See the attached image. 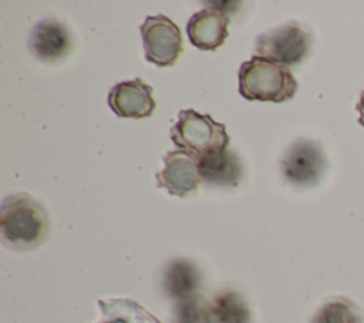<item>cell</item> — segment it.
Here are the masks:
<instances>
[{"label":"cell","instance_id":"cell-1","mask_svg":"<svg viewBox=\"0 0 364 323\" xmlns=\"http://www.w3.org/2000/svg\"><path fill=\"white\" fill-rule=\"evenodd\" d=\"M46 209L27 194L4 198L0 208V233L3 242L14 249H33L47 236Z\"/></svg>","mask_w":364,"mask_h":323},{"label":"cell","instance_id":"cell-2","mask_svg":"<svg viewBox=\"0 0 364 323\" xmlns=\"http://www.w3.org/2000/svg\"><path fill=\"white\" fill-rule=\"evenodd\" d=\"M297 81L289 67L255 55L239 70V92L249 101L283 102L297 91Z\"/></svg>","mask_w":364,"mask_h":323},{"label":"cell","instance_id":"cell-3","mask_svg":"<svg viewBox=\"0 0 364 323\" xmlns=\"http://www.w3.org/2000/svg\"><path fill=\"white\" fill-rule=\"evenodd\" d=\"M171 138L181 151L195 158L226 149L230 141L223 124L195 110L179 111L178 121L171 129Z\"/></svg>","mask_w":364,"mask_h":323},{"label":"cell","instance_id":"cell-4","mask_svg":"<svg viewBox=\"0 0 364 323\" xmlns=\"http://www.w3.org/2000/svg\"><path fill=\"white\" fill-rule=\"evenodd\" d=\"M311 43V34L303 24L289 21L260 34L256 38V51L259 57L289 67L300 64L309 55Z\"/></svg>","mask_w":364,"mask_h":323},{"label":"cell","instance_id":"cell-5","mask_svg":"<svg viewBox=\"0 0 364 323\" xmlns=\"http://www.w3.org/2000/svg\"><path fill=\"white\" fill-rule=\"evenodd\" d=\"M145 58L158 65H173L183 50L179 27L168 17L149 16L141 26Z\"/></svg>","mask_w":364,"mask_h":323},{"label":"cell","instance_id":"cell-6","mask_svg":"<svg viewBox=\"0 0 364 323\" xmlns=\"http://www.w3.org/2000/svg\"><path fill=\"white\" fill-rule=\"evenodd\" d=\"M280 165L287 182L297 186H311L318 182L324 172L326 154L320 142L301 138L287 148Z\"/></svg>","mask_w":364,"mask_h":323},{"label":"cell","instance_id":"cell-7","mask_svg":"<svg viewBox=\"0 0 364 323\" xmlns=\"http://www.w3.org/2000/svg\"><path fill=\"white\" fill-rule=\"evenodd\" d=\"M158 185L172 195L185 196L202 182L198 158L185 151H171L164 157V168L156 174Z\"/></svg>","mask_w":364,"mask_h":323},{"label":"cell","instance_id":"cell-8","mask_svg":"<svg viewBox=\"0 0 364 323\" xmlns=\"http://www.w3.org/2000/svg\"><path fill=\"white\" fill-rule=\"evenodd\" d=\"M154 88L141 78L115 84L108 94L111 110L124 118H146L156 108Z\"/></svg>","mask_w":364,"mask_h":323},{"label":"cell","instance_id":"cell-9","mask_svg":"<svg viewBox=\"0 0 364 323\" xmlns=\"http://www.w3.org/2000/svg\"><path fill=\"white\" fill-rule=\"evenodd\" d=\"M230 20L228 11L220 7H209L191 17L186 26L189 40L203 51H215L229 36Z\"/></svg>","mask_w":364,"mask_h":323},{"label":"cell","instance_id":"cell-10","mask_svg":"<svg viewBox=\"0 0 364 323\" xmlns=\"http://www.w3.org/2000/svg\"><path fill=\"white\" fill-rule=\"evenodd\" d=\"M71 48L68 28L57 18H44L36 24L30 36V50L41 61H57Z\"/></svg>","mask_w":364,"mask_h":323},{"label":"cell","instance_id":"cell-11","mask_svg":"<svg viewBox=\"0 0 364 323\" xmlns=\"http://www.w3.org/2000/svg\"><path fill=\"white\" fill-rule=\"evenodd\" d=\"M202 181L218 186H236L243 176V164L233 149H222L198 158Z\"/></svg>","mask_w":364,"mask_h":323},{"label":"cell","instance_id":"cell-12","mask_svg":"<svg viewBox=\"0 0 364 323\" xmlns=\"http://www.w3.org/2000/svg\"><path fill=\"white\" fill-rule=\"evenodd\" d=\"M205 323H250L252 313L246 300L235 290L218 293L205 305Z\"/></svg>","mask_w":364,"mask_h":323},{"label":"cell","instance_id":"cell-13","mask_svg":"<svg viewBox=\"0 0 364 323\" xmlns=\"http://www.w3.org/2000/svg\"><path fill=\"white\" fill-rule=\"evenodd\" d=\"M199 283L200 273L196 265L186 259L171 262L164 275V287L166 293L178 302L195 297Z\"/></svg>","mask_w":364,"mask_h":323},{"label":"cell","instance_id":"cell-14","mask_svg":"<svg viewBox=\"0 0 364 323\" xmlns=\"http://www.w3.org/2000/svg\"><path fill=\"white\" fill-rule=\"evenodd\" d=\"M311 323H363V316L350 299L333 297L318 307Z\"/></svg>","mask_w":364,"mask_h":323},{"label":"cell","instance_id":"cell-15","mask_svg":"<svg viewBox=\"0 0 364 323\" xmlns=\"http://www.w3.org/2000/svg\"><path fill=\"white\" fill-rule=\"evenodd\" d=\"M357 111H358V122L360 125L364 127V90L361 91L360 94V98H358V102H357Z\"/></svg>","mask_w":364,"mask_h":323}]
</instances>
